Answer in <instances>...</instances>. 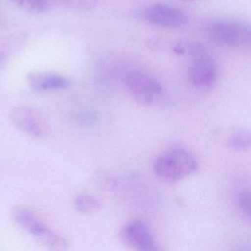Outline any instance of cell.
Segmentation results:
<instances>
[{
	"label": "cell",
	"mask_w": 251,
	"mask_h": 251,
	"mask_svg": "<svg viewBox=\"0 0 251 251\" xmlns=\"http://www.w3.org/2000/svg\"><path fill=\"white\" fill-rule=\"evenodd\" d=\"M152 169L155 176L161 181L175 183L196 172L198 163L186 148L173 146L155 158Z\"/></svg>",
	"instance_id": "1"
},
{
	"label": "cell",
	"mask_w": 251,
	"mask_h": 251,
	"mask_svg": "<svg viewBox=\"0 0 251 251\" xmlns=\"http://www.w3.org/2000/svg\"><path fill=\"white\" fill-rule=\"evenodd\" d=\"M125 86L130 96L143 106L158 107L167 99V92L161 82L152 75L142 71L128 73Z\"/></svg>",
	"instance_id": "2"
},
{
	"label": "cell",
	"mask_w": 251,
	"mask_h": 251,
	"mask_svg": "<svg viewBox=\"0 0 251 251\" xmlns=\"http://www.w3.org/2000/svg\"><path fill=\"white\" fill-rule=\"evenodd\" d=\"M207 35L223 46L240 50L251 48V28L249 25L233 20H218L208 23Z\"/></svg>",
	"instance_id": "3"
},
{
	"label": "cell",
	"mask_w": 251,
	"mask_h": 251,
	"mask_svg": "<svg viewBox=\"0 0 251 251\" xmlns=\"http://www.w3.org/2000/svg\"><path fill=\"white\" fill-rule=\"evenodd\" d=\"M139 16L147 24L160 28L180 29L187 24V17L183 11L159 2L147 5L140 10Z\"/></svg>",
	"instance_id": "4"
},
{
	"label": "cell",
	"mask_w": 251,
	"mask_h": 251,
	"mask_svg": "<svg viewBox=\"0 0 251 251\" xmlns=\"http://www.w3.org/2000/svg\"><path fill=\"white\" fill-rule=\"evenodd\" d=\"M190 58L189 75L191 83L202 92L211 90L218 78V70L214 60L204 48Z\"/></svg>",
	"instance_id": "5"
},
{
	"label": "cell",
	"mask_w": 251,
	"mask_h": 251,
	"mask_svg": "<svg viewBox=\"0 0 251 251\" xmlns=\"http://www.w3.org/2000/svg\"><path fill=\"white\" fill-rule=\"evenodd\" d=\"M11 123L23 133L39 139L49 136L50 126L43 114L30 106H19L11 111Z\"/></svg>",
	"instance_id": "6"
},
{
	"label": "cell",
	"mask_w": 251,
	"mask_h": 251,
	"mask_svg": "<svg viewBox=\"0 0 251 251\" xmlns=\"http://www.w3.org/2000/svg\"><path fill=\"white\" fill-rule=\"evenodd\" d=\"M119 238L131 249L142 251L161 250L151 227L143 220H133L125 225L119 233Z\"/></svg>",
	"instance_id": "7"
},
{
	"label": "cell",
	"mask_w": 251,
	"mask_h": 251,
	"mask_svg": "<svg viewBox=\"0 0 251 251\" xmlns=\"http://www.w3.org/2000/svg\"><path fill=\"white\" fill-rule=\"evenodd\" d=\"M26 79L30 87L39 92L63 90L70 86L67 77L54 72H32L27 74Z\"/></svg>",
	"instance_id": "8"
},
{
	"label": "cell",
	"mask_w": 251,
	"mask_h": 251,
	"mask_svg": "<svg viewBox=\"0 0 251 251\" xmlns=\"http://www.w3.org/2000/svg\"><path fill=\"white\" fill-rule=\"evenodd\" d=\"M13 218L20 227L41 241L51 230L35 213L25 208L14 209Z\"/></svg>",
	"instance_id": "9"
},
{
	"label": "cell",
	"mask_w": 251,
	"mask_h": 251,
	"mask_svg": "<svg viewBox=\"0 0 251 251\" xmlns=\"http://www.w3.org/2000/svg\"><path fill=\"white\" fill-rule=\"evenodd\" d=\"M19 8L30 14H43L52 7V0H11Z\"/></svg>",
	"instance_id": "10"
},
{
	"label": "cell",
	"mask_w": 251,
	"mask_h": 251,
	"mask_svg": "<svg viewBox=\"0 0 251 251\" xmlns=\"http://www.w3.org/2000/svg\"><path fill=\"white\" fill-rule=\"evenodd\" d=\"M74 205L77 211L88 213L100 209L102 206V202L95 195L82 194L76 197Z\"/></svg>",
	"instance_id": "11"
},
{
	"label": "cell",
	"mask_w": 251,
	"mask_h": 251,
	"mask_svg": "<svg viewBox=\"0 0 251 251\" xmlns=\"http://www.w3.org/2000/svg\"><path fill=\"white\" fill-rule=\"evenodd\" d=\"M53 3L77 12H86L94 9L98 0H52Z\"/></svg>",
	"instance_id": "12"
},
{
	"label": "cell",
	"mask_w": 251,
	"mask_h": 251,
	"mask_svg": "<svg viewBox=\"0 0 251 251\" xmlns=\"http://www.w3.org/2000/svg\"><path fill=\"white\" fill-rule=\"evenodd\" d=\"M227 146L232 149L243 151L251 146V136L246 130H239L233 133L227 142Z\"/></svg>",
	"instance_id": "13"
},
{
	"label": "cell",
	"mask_w": 251,
	"mask_h": 251,
	"mask_svg": "<svg viewBox=\"0 0 251 251\" xmlns=\"http://www.w3.org/2000/svg\"><path fill=\"white\" fill-rule=\"evenodd\" d=\"M42 243L52 251H65L68 247L67 240L61 235L50 230L42 240Z\"/></svg>",
	"instance_id": "14"
},
{
	"label": "cell",
	"mask_w": 251,
	"mask_h": 251,
	"mask_svg": "<svg viewBox=\"0 0 251 251\" xmlns=\"http://www.w3.org/2000/svg\"><path fill=\"white\" fill-rule=\"evenodd\" d=\"M236 204L241 212L251 217V192L249 189H243L236 195Z\"/></svg>",
	"instance_id": "15"
},
{
	"label": "cell",
	"mask_w": 251,
	"mask_h": 251,
	"mask_svg": "<svg viewBox=\"0 0 251 251\" xmlns=\"http://www.w3.org/2000/svg\"><path fill=\"white\" fill-rule=\"evenodd\" d=\"M180 1H183V2H194V1H198V0H180Z\"/></svg>",
	"instance_id": "16"
}]
</instances>
